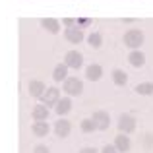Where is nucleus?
Listing matches in <instances>:
<instances>
[{
  "mask_svg": "<svg viewBox=\"0 0 153 153\" xmlns=\"http://www.w3.org/2000/svg\"><path fill=\"white\" fill-rule=\"evenodd\" d=\"M142 41H143V35L140 33V31H128L126 35H124V43H126L128 47H132V49H134V47H138V45H142Z\"/></svg>",
  "mask_w": 153,
  "mask_h": 153,
  "instance_id": "nucleus-1",
  "label": "nucleus"
},
{
  "mask_svg": "<svg viewBox=\"0 0 153 153\" xmlns=\"http://www.w3.org/2000/svg\"><path fill=\"white\" fill-rule=\"evenodd\" d=\"M66 64L68 66H74V68L82 66V54H78V52H68L66 54Z\"/></svg>",
  "mask_w": 153,
  "mask_h": 153,
  "instance_id": "nucleus-2",
  "label": "nucleus"
},
{
  "mask_svg": "<svg viewBox=\"0 0 153 153\" xmlns=\"http://www.w3.org/2000/svg\"><path fill=\"white\" fill-rule=\"evenodd\" d=\"M64 87H66V91H68V93H72V95L82 93V83H79L78 79H68Z\"/></svg>",
  "mask_w": 153,
  "mask_h": 153,
  "instance_id": "nucleus-3",
  "label": "nucleus"
},
{
  "mask_svg": "<svg viewBox=\"0 0 153 153\" xmlns=\"http://www.w3.org/2000/svg\"><path fill=\"white\" fill-rule=\"evenodd\" d=\"M93 118H95V122H97V126H99V128H107V126H108V116L105 114V112H101V111L95 112Z\"/></svg>",
  "mask_w": 153,
  "mask_h": 153,
  "instance_id": "nucleus-4",
  "label": "nucleus"
},
{
  "mask_svg": "<svg viewBox=\"0 0 153 153\" xmlns=\"http://www.w3.org/2000/svg\"><path fill=\"white\" fill-rule=\"evenodd\" d=\"M120 128H122L124 132H132L134 130V120H132L130 116H122V118H120Z\"/></svg>",
  "mask_w": 153,
  "mask_h": 153,
  "instance_id": "nucleus-5",
  "label": "nucleus"
},
{
  "mask_svg": "<svg viewBox=\"0 0 153 153\" xmlns=\"http://www.w3.org/2000/svg\"><path fill=\"white\" fill-rule=\"evenodd\" d=\"M130 62L134 66H143V54L142 52H132L130 54Z\"/></svg>",
  "mask_w": 153,
  "mask_h": 153,
  "instance_id": "nucleus-6",
  "label": "nucleus"
},
{
  "mask_svg": "<svg viewBox=\"0 0 153 153\" xmlns=\"http://www.w3.org/2000/svg\"><path fill=\"white\" fill-rule=\"evenodd\" d=\"M68 132H70V124H68L66 120L58 122V126H56V134H58V136H66Z\"/></svg>",
  "mask_w": 153,
  "mask_h": 153,
  "instance_id": "nucleus-7",
  "label": "nucleus"
},
{
  "mask_svg": "<svg viewBox=\"0 0 153 153\" xmlns=\"http://www.w3.org/2000/svg\"><path fill=\"white\" fill-rule=\"evenodd\" d=\"M116 147H118L120 151H126L128 147H130V140H128V138H124V136H120V138L116 140Z\"/></svg>",
  "mask_w": 153,
  "mask_h": 153,
  "instance_id": "nucleus-8",
  "label": "nucleus"
},
{
  "mask_svg": "<svg viewBox=\"0 0 153 153\" xmlns=\"http://www.w3.org/2000/svg\"><path fill=\"white\" fill-rule=\"evenodd\" d=\"M87 78L89 79H99L101 78V68L99 66H91L89 70H87Z\"/></svg>",
  "mask_w": 153,
  "mask_h": 153,
  "instance_id": "nucleus-9",
  "label": "nucleus"
},
{
  "mask_svg": "<svg viewBox=\"0 0 153 153\" xmlns=\"http://www.w3.org/2000/svg\"><path fill=\"white\" fill-rule=\"evenodd\" d=\"M66 37L68 39H70V41H79V39H82V31H79V29H68L66 31Z\"/></svg>",
  "mask_w": 153,
  "mask_h": 153,
  "instance_id": "nucleus-10",
  "label": "nucleus"
},
{
  "mask_svg": "<svg viewBox=\"0 0 153 153\" xmlns=\"http://www.w3.org/2000/svg\"><path fill=\"white\" fill-rule=\"evenodd\" d=\"M56 99H58V91H56V89H49V93L45 95V101H47V105L56 103Z\"/></svg>",
  "mask_w": 153,
  "mask_h": 153,
  "instance_id": "nucleus-11",
  "label": "nucleus"
},
{
  "mask_svg": "<svg viewBox=\"0 0 153 153\" xmlns=\"http://www.w3.org/2000/svg\"><path fill=\"white\" fill-rule=\"evenodd\" d=\"M112 76H114V82L118 83V85H122V83H126V74L120 70H114L112 72Z\"/></svg>",
  "mask_w": 153,
  "mask_h": 153,
  "instance_id": "nucleus-12",
  "label": "nucleus"
},
{
  "mask_svg": "<svg viewBox=\"0 0 153 153\" xmlns=\"http://www.w3.org/2000/svg\"><path fill=\"white\" fill-rule=\"evenodd\" d=\"M136 91L142 93V95H147V93H151V91H153V85H151V83H143V85H138V89H136Z\"/></svg>",
  "mask_w": 153,
  "mask_h": 153,
  "instance_id": "nucleus-13",
  "label": "nucleus"
},
{
  "mask_svg": "<svg viewBox=\"0 0 153 153\" xmlns=\"http://www.w3.org/2000/svg\"><path fill=\"white\" fill-rule=\"evenodd\" d=\"M54 78L58 79V82L62 78H66V66H58V68H56V70H54Z\"/></svg>",
  "mask_w": 153,
  "mask_h": 153,
  "instance_id": "nucleus-14",
  "label": "nucleus"
},
{
  "mask_svg": "<svg viewBox=\"0 0 153 153\" xmlns=\"http://www.w3.org/2000/svg\"><path fill=\"white\" fill-rule=\"evenodd\" d=\"M70 111V101L68 99H64V101L58 103V112H68Z\"/></svg>",
  "mask_w": 153,
  "mask_h": 153,
  "instance_id": "nucleus-15",
  "label": "nucleus"
},
{
  "mask_svg": "<svg viewBox=\"0 0 153 153\" xmlns=\"http://www.w3.org/2000/svg\"><path fill=\"white\" fill-rule=\"evenodd\" d=\"M89 43H91L93 47H99V45H101V35H99V33H93V35L89 37Z\"/></svg>",
  "mask_w": 153,
  "mask_h": 153,
  "instance_id": "nucleus-16",
  "label": "nucleus"
},
{
  "mask_svg": "<svg viewBox=\"0 0 153 153\" xmlns=\"http://www.w3.org/2000/svg\"><path fill=\"white\" fill-rule=\"evenodd\" d=\"M45 27H49V31H52V33H56V31H58V23H56V22H52V19L45 22Z\"/></svg>",
  "mask_w": 153,
  "mask_h": 153,
  "instance_id": "nucleus-17",
  "label": "nucleus"
},
{
  "mask_svg": "<svg viewBox=\"0 0 153 153\" xmlns=\"http://www.w3.org/2000/svg\"><path fill=\"white\" fill-rule=\"evenodd\" d=\"M47 130H49V128H47V126H45V124H43V122H39V124H37V126H35V132H37V134H39V136H43V134H47Z\"/></svg>",
  "mask_w": 153,
  "mask_h": 153,
  "instance_id": "nucleus-18",
  "label": "nucleus"
},
{
  "mask_svg": "<svg viewBox=\"0 0 153 153\" xmlns=\"http://www.w3.org/2000/svg\"><path fill=\"white\" fill-rule=\"evenodd\" d=\"M31 91H33V95H39L43 91V83H39V82H35L33 85H31Z\"/></svg>",
  "mask_w": 153,
  "mask_h": 153,
  "instance_id": "nucleus-19",
  "label": "nucleus"
},
{
  "mask_svg": "<svg viewBox=\"0 0 153 153\" xmlns=\"http://www.w3.org/2000/svg\"><path fill=\"white\" fill-rule=\"evenodd\" d=\"M45 116H47V111H45L43 107L35 108V118H39V120H41V118H45Z\"/></svg>",
  "mask_w": 153,
  "mask_h": 153,
  "instance_id": "nucleus-20",
  "label": "nucleus"
},
{
  "mask_svg": "<svg viewBox=\"0 0 153 153\" xmlns=\"http://www.w3.org/2000/svg\"><path fill=\"white\" fill-rule=\"evenodd\" d=\"M82 128H83V130H85V132H91V130H93V128H95V124L91 122V120H83Z\"/></svg>",
  "mask_w": 153,
  "mask_h": 153,
  "instance_id": "nucleus-21",
  "label": "nucleus"
},
{
  "mask_svg": "<svg viewBox=\"0 0 153 153\" xmlns=\"http://www.w3.org/2000/svg\"><path fill=\"white\" fill-rule=\"evenodd\" d=\"M35 151H37V153H49V149H47V147H37Z\"/></svg>",
  "mask_w": 153,
  "mask_h": 153,
  "instance_id": "nucleus-22",
  "label": "nucleus"
},
{
  "mask_svg": "<svg viewBox=\"0 0 153 153\" xmlns=\"http://www.w3.org/2000/svg\"><path fill=\"white\" fill-rule=\"evenodd\" d=\"M103 153H114V147H105Z\"/></svg>",
  "mask_w": 153,
  "mask_h": 153,
  "instance_id": "nucleus-23",
  "label": "nucleus"
},
{
  "mask_svg": "<svg viewBox=\"0 0 153 153\" xmlns=\"http://www.w3.org/2000/svg\"><path fill=\"white\" fill-rule=\"evenodd\" d=\"M82 153H97V151H95V149H89V147H87V149H83Z\"/></svg>",
  "mask_w": 153,
  "mask_h": 153,
  "instance_id": "nucleus-24",
  "label": "nucleus"
}]
</instances>
